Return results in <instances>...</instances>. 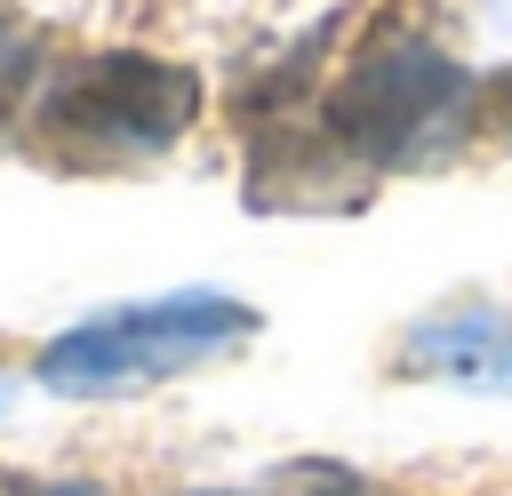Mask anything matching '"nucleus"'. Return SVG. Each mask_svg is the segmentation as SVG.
<instances>
[{
  "label": "nucleus",
  "mask_w": 512,
  "mask_h": 496,
  "mask_svg": "<svg viewBox=\"0 0 512 496\" xmlns=\"http://www.w3.org/2000/svg\"><path fill=\"white\" fill-rule=\"evenodd\" d=\"M472 120H480V80L464 64H448L416 32H376L328 88L320 136L352 168H424L456 152Z\"/></svg>",
  "instance_id": "1"
},
{
  "label": "nucleus",
  "mask_w": 512,
  "mask_h": 496,
  "mask_svg": "<svg viewBox=\"0 0 512 496\" xmlns=\"http://www.w3.org/2000/svg\"><path fill=\"white\" fill-rule=\"evenodd\" d=\"M256 336V312L240 296H208V288H184V296H152V304H112V312H88L72 320L56 344H40L32 376L48 392H72V400H120V392H144V384H168L200 360H224L232 344Z\"/></svg>",
  "instance_id": "2"
},
{
  "label": "nucleus",
  "mask_w": 512,
  "mask_h": 496,
  "mask_svg": "<svg viewBox=\"0 0 512 496\" xmlns=\"http://www.w3.org/2000/svg\"><path fill=\"white\" fill-rule=\"evenodd\" d=\"M192 112H200V80L184 64L112 48V56L56 72L48 96L32 104V128L64 160H144V152L176 144L192 128Z\"/></svg>",
  "instance_id": "3"
},
{
  "label": "nucleus",
  "mask_w": 512,
  "mask_h": 496,
  "mask_svg": "<svg viewBox=\"0 0 512 496\" xmlns=\"http://www.w3.org/2000/svg\"><path fill=\"white\" fill-rule=\"evenodd\" d=\"M408 352L456 384H512V320L496 312H448L424 336H408Z\"/></svg>",
  "instance_id": "4"
},
{
  "label": "nucleus",
  "mask_w": 512,
  "mask_h": 496,
  "mask_svg": "<svg viewBox=\"0 0 512 496\" xmlns=\"http://www.w3.org/2000/svg\"><path fill=\"white\" fill-rule=\"evenodd\" d=\"M32 72H40V56H32V32L0 16V128H8V120L32 104Z\"/></svg>",
  "instance_id": "5"
}]
</instances>
